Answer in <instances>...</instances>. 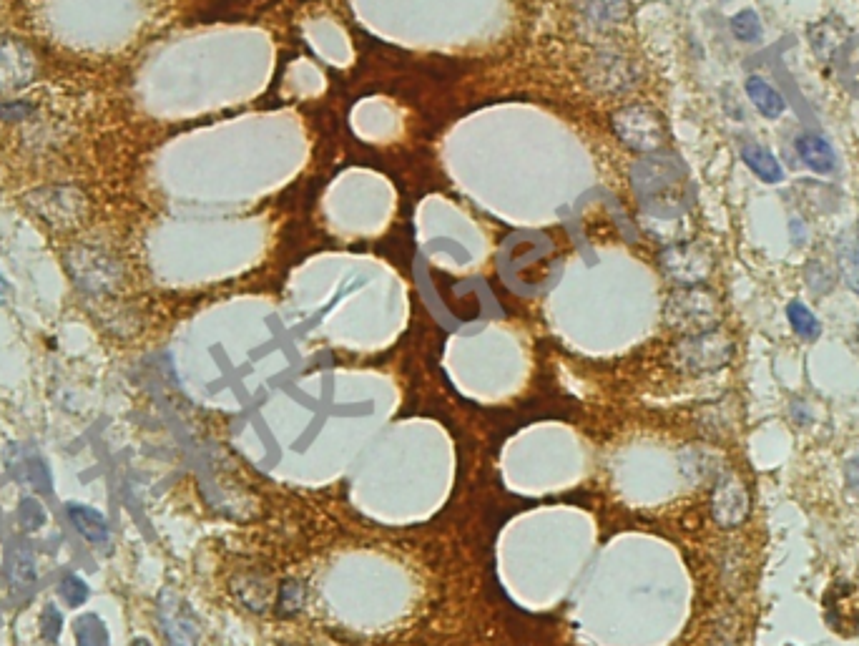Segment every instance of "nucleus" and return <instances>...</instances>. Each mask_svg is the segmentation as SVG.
Returning a JSON list of instances; mask_svg holds the SVG:
<instances>
[{
    "instance_id": "nucleus-20",
    "label": "nucleus",
    "mask_w": 859,
    "mask_h": 646,
    "mask_svg": "<svg viewBox=\"0 0 859 646\" xmlns=\"http://www.w3.org/2000/svg\"><path fill=\"white\" fill-rule=\"evenodd\" d=\"M787 317H789V325H792V330L797 332L802 340H817L819 332H822V325H819L817 315H814V312L809 310L804 302H799V300L789 302Z\"/></svg>"
},
{
    "instance_id": "nucleus-17",
    "label": "nucleus",
    "mask_w": 859,
    "mask_h": 646,
    "mask_svg": "<svg viewBox=\"0 0 859 646\" xmlns=\"http://www.w3.org/2000/svg\"><path fill=\"white\" fill-rule=\"evenodd\" d=\"M844 31V26L834 18L817 23V26L809 31V41H812L814 51L819 53V58H832L842 51V46L847 43V36H839Z\"/></svg>"
},
{
    "instance_id": "nucleus-23",
    "label": "nucleus",
    "mask_w": 859,
    "mask_h": 646,
    "mask_svg": "<svg viewBox=\"0 0 859 646\" xmlns=\"http://www.w3.org/2000/svg\"><path fill=\"white\" fill-rule=\"evenodd\" d=\"M58 594H61V599L66 601L71 609H78V606H83L88 601V584L83 579H78L76 574H66L61 579V584H58Z\"/></svg>"
},
{
    "instance_id": "nucleus-12",
    "label": "nucleus",
    "mask_w": 859,
    "mask_h": 646,
    "mask_svg": "<svg viewBox=\"0 0 859 646\" xmlns=\"http://www.w3.org/2000/svg\"><path fill=\"white\" fill-rule=\"evenodd\" d=\"M66 511H68V518H71L73 528H76L88 543L101 546V543L109 541V521H106V516H103L101 511L86 506V503H68Z\"/></svg>"
},
{
    "instance_id": "nucleus-24",
    "label": "nucleus",
    "mask_w": 859,
    "mask_h": 646,
    "mask_svg": "<svg viewBox=\"0 0 859 646\" xmlns=\"http://www.w3.org/2000/svg\"><path fill=\"white\" fill-rule=\"evenodd\" d=\"M41 636L43 641H48V644H56L58 639H61V629H63V616L61 611L56 609L53 604H46L41 611Z\"/></svg>"
},
{
    "instance_id": "nucleus-10",
    "label": "nucleus",
    "mask_w": 859,
    "mask_h": 646,
    "mask_svg": "<svg viewBox=\"0 0 859 646\" xmlns=\"http://www.w3.org/2000/svg\"><path fill=\"white\" fill-rule=\"evenodd\" d=\"M159 616L164 624L166 636L174 646H194L196 644V624L189 611L184 609L181 599H176L171 591H164L159 601Z\"/></svg>"
},
{
    "instance_id": "nucleus-7",
    "label": "nucleus",
    "mask_w": 859,
    "mask_h": 646,
    "mask_svg": "<svg viewBox=\"0 0 859 646\" xmlns=\"http://www.w3.org/2000/svg\"><path fill=\"white\" fill-rule=\"evenodd\" d=\"M38 73V58L26 41L0 36V91H18Z\"/></svg>"
},
{
    "instance_id": "nucleus-27",
    "label": "nucleus",
    "mask_w": 859,
    "mask_h": 646,
    "mask_svg": "<svg viewBox=\"0 0 859 646\" xmlns=\"http://www.w3.org/2000/svg\"><path fill=\"white\" fill-rule=\"evenodd\" d=\"M8 297H11V287H8V282L0 277V305H6Z\"/></svg>"
},
{
    "instance_id": "nucleus-14",
    "label": "nucleus",
    "mask_w": 859,
    "mask_h": 646,
    "mask_svg": "<svg viewBox=\"0 0 859 646\" xmlns=\"http://www.w3.org/2000/svg\"><path fill=\"white\" fill-rule=\"evenodd\" d=\"M746 96L751 99V104L757 106V111L767 119H779L787 109V101L779 94L777 88L769 81H764L762 76H749L746 78Z\"/></svg>"
},
{
    "instance_id": "nucleus-3",
    "label": "nucleus",
    "mask_w": 859,
    "mask_h": 646,
    "mask_svg": "<svg viewBox=\"0 0 859 646\" xmlns=\"http://www.w3.org/2000/svg\"><path fill=\"white\" fill-rule=\"evenodd\" d=\"M731 355H734V342L721 330L686 335L671 352L674 365L679 367L681 373L689 375L716 373V370L729 365Z\"/></svg>"
},
{
    "instance_id": "nucleus-26",
    "label": "nucleus",
    "mask_w": 859,
    "mask_h": 646,
    "mask_svg": "<svg viewBox=\"0 0 859 646\" xmlns=\"http://www.w3.org/2000/svg\"><path fill=\"white\" fill-rule=\"evenodd\" d=\"M33 114V106L31 104H18V101H11V104H0V119L6 121H21L26 119V116Z\"/></svg>"
},
{
    "instance_id": "nucleus-15",
    "label": "nucleus",
    "mask_w": 859,
    "mask_h": 646,
    "mask_svg": "<svg viewBox=\"0 0 859 646\" xmlns=\"http://www.w3.org/2000/svg\"><path fill=\"white\" fill-rule=\"evenodd\" d=\"M741 159H744V164L749 166L759 179L767 181V184H779V181L784 179L782 164H779L777 156H774L769 149H764V146L759 144L741 146Z\"/></svg>"
},
{
    "instance_id": "nucleus-2",
    "label": "nucleus",
    "mask_w": 859,
    "mask_h": 646,
    "mask_svg": "<svg viewBox=\"0 0 859 646\" xmlns=\"http://www.w3.org/2000/svg\"><path fill=\"white\" fill-rule=\"evenodd\" d=\"M63 262H66L73 285L91 297L111 295L124 282V269H121L119 259L111 257L103 249L88 247V244H76V247L68 249Z\"/></svg>"
},
{
    "instance_id": "nucleus-1",
    "label": "nucleus",
    "mask_w": 859,
    "mask_h": 646,
    "mask_svg": "<svg viewBox=\"0 0 859 646\" xmlns=\"http://www.w3.org/2000/svg\"><path fill=\"white\" fill-rule=\"evenodd\" d=\"M28 212L36 214L43 224H48L56 232H73L81 224H86L91 214V202L86 192L68 184H51V187H38L23 197Z\"/></svg>"
},
{
    "instance_id": "nucleus-4",
    "label": "nucleus",
    "mask_w": 859,
    "mask_h": 646,
    "mask_svg": "<svg viewBox=\"0 0 859 646\" xmlns=\"http://www.w3.org/2000/svg\"><path fill=\"white\" fill-rule=\"evenodd\" d=\"M721 320V305L714 292L701 287H686L674 292L666 302V322L684 335H699V332L716 330Z\"/></svg>"
},
{
    "instance_id": "nucleus-16",
    "label": "nucleus",
    "mask_w": 859,
    "mask_h": 646,
    "mask_svg": "<svg viewBox=\"0 0 859 646\" xmlns=\"http://www.w3.org/2000/svg\"><path fill=\"white\" fill-rule=\"evenodd\" d=\"M8 579L16 591H31L36 586L38 571H36V559L33 553L28 551V546H13L11 556H8Z\"/></svg>"
},
{
    "instance_id": "nucleus-13",
    "label": "nucleus",
    "mask_w": 859,
    "mask_h": 646,
    "mask_svg": "<svg viewBox=\"0 0 859 646\" xmlns=\"http://www.w3.org/2000/svg\"><path fill=\"white\" fill-rule=\"evenodd\" d=\"M834 249H837V264L844 282L854 295H859V227L844 229Z\"/></svg>"
},
{
    "instance_id": "nucleus-18",
    "label": "nucleus",
    "mask_w": 859,
    "mask_h": 646,
    "mask_svg": "<svg viewBox=\"0 0 859 646\" xmlns=\"http://www.w3.org/2000/svg\"><path fill=\"white\" fill-rule=\"evenodd\" d=\"M76 646H109V626L98 614H81L73 621Z\"/></svg>"
},
{
    "instance_id": "nucleus-22",
    "label": "nucleus",
    "mask_w": 859,
    "mask_h": 646,
    "mask_svg": "<svg viewBox=\"0 0 859 646\" xmlns=\"http://www.w3.org/2000/svg\"><path fill=\"white\" fill-rule=\"evenodd\" d=\"M18 523H21L23 531L28 533L43 528V523H46V508H43V503L31 496L23 498V501L18 503Z\"/></svg>"
},
{
    "instance_id": "nucleus-11",
    "label": "nucleus",
    "mask_w": 859,
    "mask_h": 646,
    "mask_svg": "<svg viewBox=\"0 0 859 646\" xmlns=\"http://www.w3.org/2000/svg\"><path fill=\"white\" fill-rule=\"evenodd\" d=\"M794 149H797L804 166H809L814 174H832V171L837 169V154H834L832 144H829L827 139H822V136L799 134Z\"/></svg>"
},
{
    "instance_id": "nucleus-8",
    "label": "nucleus",
    "mask_w": 859,
    "mask_h": 646,
    "mask_svg": "<svg viewBox=\"0 0 859 646\" xmlns=\"http://www.w3.org/2000/svg\"><path fill=\"white\" fill-rule=\"evenodd\" d=\"M711 513L724 528L739 526L749 513V493L736 473H724L711 493Z\"/></svg>"
},
{
    "instance_id": "nucleus-6",
    "label": "nucleus",
    "mask_w": 859,
    "mask_h": 646,
    "mask_svg": "<svg viewBox=\"0 0 859 646\" xmlns=\"http://www.w3.org/2000/svg\"><path fill=\"white\" fill-rule=\"evenodd\" d=\"M661 267L666 269L671 280L681 282L686 287L701 285L714 269V254L696 242L671 244L661 252Z\"/></svg>"
},
{
    "instance_id": "nucleus-28",
    "label": "nucleus",
    "mask_w": 859,
    "mask_h": 646,
    "mask_svg": "<svg viewBox=\"0 0 859 646\" xmlns=\"http://www.w3.org/2000/svg\"><path fill=\"white\" fill-rule=\"evenodd\" d=\"M131 646H151V644L146 639H134L131 641Z\"/></svg>"
},
{
    "instance_id": "nucleus-9",
    "label": "nucleus",
    "mask_w": 859,
    "mask_h": 646,
    "mask_svg": "<svg viewBox=\"0 0 859 646\" xmlns=\"http://www.w3.org/2000/svg\"><path fill=\"white\" fill-rule=\"evenodd\" d=\"M6 466L21 486L38 493H51V473H48L46 460L38 453L21 448V445H8Z\"/></svg>"
},
{
    "instance_id": "nucleus-5",
    "label": "nucleus",
    "mask_w": 859,
    "mask_h": 646,
    "mask_svg": "<svg viewBox=\"0 0 859 646\" xmlns=\"http://www.w3.org/2000/svg\"><path fill=\"white\" fill-rule=\"evenodd\" d=\"M613 129L623 144L636 151H656L666 139L664 121L649 106H628L618 111L613 116Z\"/></svg>"
},
{
    "instance_id": "nucleus-19",
    "label": "nucleus",
    "mask_w": 859,
    "mask_h": 646,
    "mask_svg": "<svg viewBox=\"0 0 859 646\" xmlns=\"http://www.w3.org/2000/svg\"><path fill=\"white\" fill-rule=\"evenodd\" d=\"M839 56V78L859 99V36H849Z\"/></svg>"
},
{
    "instance_id": "nucleus-21",
    "label": "nucleus",
    "mask_w": 859,
    "mask_h": 646,
    "mask_svg": "<svg viewBox=\"0 0 859 646\" xmlns=\"http://www.w3.org/2000/svg\"><path fill=\"white\" fill-rule=\"evenodd\" d=\"M729 26H731V33L744 43H754L762 38V21H759L757 11H751V8L736 13V16L731 18Z\"/></svg>"
},
{
    "instance_id": "nucleus-25",
    "label": "nucleus",
    "mask_w": 859,
    "mask_h": 646,
    "mask_svg": "<svg viewBox=\"0 0 859 646\" xmlns=\"http://www.w3.org/2000/svg\"><path fill=\"white\" fill-rule=\"evenodd\" d=\"M842 473H844V483H847V491L859 498V453L852 455V458L844 463Z\"/></svg>"
}]
</instances>
